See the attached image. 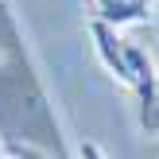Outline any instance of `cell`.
<instances>
[{"mask_svg":"<svg viewBox=\"0 0 159 159\" xmlns=\"http://www.w3.org/2000/svg\"><path fill=\"white\" fill-rule=\"evenodd\" d=\"M89 12L97 23L109 27H128V23H144L152 16V0H89Z\"/></svg>","mask_w":159,"mask_h":159,"instance_id":"6da1fadb","label":"cell"},{"mask_svg":"<svg viewBox=\"0 0 159 159\" xmlns=\"http://www.w3.org/2000/svg\"><path fill=\"white\" fill-rule=\"evenodd\" d=\"M124 58H128V78L132 89L140 93V105L152 109L155 105V62L148 58V51H140L136 43H124Z\"/></svg>","mask_w":159,"mask_h":159,"instance_id":"7a4b0ae2","label":"cell"},{"mask_svg":"<svg viewBox=\"0 0 159 159\" xmlns=\"http://www.w3.org/2000/svg\"><path fill=\"white\" fill-rule=\"evenodd\" d=\"M78 155H82V159H105V152H101V148L93 144V140H85V144L78 148Z\"/></svg>","mask_w":159,"mask_h":159,"instance_id":"3957f363","label":"cell"},{"mask_svg":"<svg viewBox=\"0 0 159 159\" xmlns=\"http://www.w3.org/2000/svg\"><path fill=\"white\" fill-rule=\"evenodd\" d=\"M0 159H43V155H31V152H12V155H0Z\"/></svg>","mask_w":159,"mask_h":159,"instance_id":"277c9868","label":"cell"}]
</instances>
